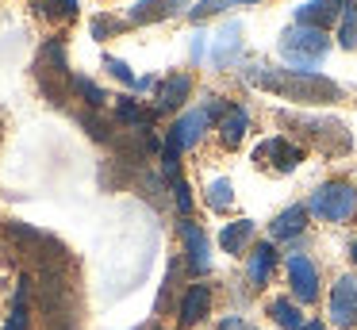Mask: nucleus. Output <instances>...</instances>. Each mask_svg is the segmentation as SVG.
Wrapping results in <instances>:
<instances>
[{"instance_id": "nucleus-21", "label": "nucleus", "mask_w": 357, "mask_h": 330, "mask_svg": "<svg viewBox=\"0 0 357 330\" xmlns=\"http://www.w3.org/2000/svg\"><path fill=\"white\" fill-rule=\"evenodd\" d=\"M338 46L342 50H357V0H349L342 8V20H338Z\"/></svg>"}, {"instance_id": "nucleus-1", "label": "nucleus", "mask_w": 357, "mask_h": 330, "mask_svg": "<svg viewBox=\"0 0 357 330\" xmlns=\"http://www.w3.org/2000/svg\"><path fill=\"white\" fill-rule=\"evenodd\" d=\"M246 81L261 84L265 92L273 96H284V100H296V104H334L342 100V89L323 73H303V69H280V66H265V61H254L246 69Z\"/></svg>"}, {"instance_id": "nucleus-13", "label": "nucleus", "mask_w": 357, "mask_h": 330, "mask_svg": "<svg viewBox=\"0 0 357 330\" xmlns=\"http://www.w3.org/2000/svg\"><path fill=\"white\" fill-rule=\"evenodd\" d=\"M188 96H192V77L188 73H169L162 84H158V107L154 112H173V107H181Z\"/></svg>"}, {"instance_id": "nucleus-6", "label": "nucleus", "mask_w": 357, "mask_h": 330, "mask_svg": "<svg viewBox=\"0 0 357 330\" xmlns=\"http://www.w3.org/2000/svg\"><path fill=\"white\" fill-rule=\"evenodd\" d=\"M288 288H292V299L300 307L319 299V265L307 253H288Z\"/></svg>"}, {"instance_id": "nucleus-27", "label": "nucleus", "mask_w": 357, "mask_h": 330, "mask_svg": "<svg viewBox=\"0 0 357 330\" xmlns=\"http://www.w3.org/2000/svg\"><path fill=\"white\" fill-rule=\"evenodd\" d=\"M169 184H173V204H177V211L188 219V215H192V192H188V184L181 181V177H173Z\"/></svg>"}, {"instance_id": "nucleus-20", "label": "nucleus", "mask_w": 357, "mask_h": 330, "mask_svg": "<svg viewBox=\"0 0 357 330\" xmlns=\"http://www.w3.org/2000/svg\"><path fill=\"white\" fill-rule=\"evenodd\" d=\"M246 127H250V112L246 107H231V112L219 119V138H223V146H238L242 138H246Z\"/></svg>"}, {"instance_id": "nucleus-28", "label": "nucleus", "mask_w": 357, "mask_h": 330, "mask_svg": "<svg viewBox=\"0 0 357 330\" xmlns=\"http://www.w3.org/2000/svg\"><path fill=\"white\" fill-rule=\"evenodd\" d=\"M119 27H123V23L108 20V15H96V20H93V38H108V35H116Z\"/></svg>"}, {"instance_id": "nucleus-24", "label": "nucleus", "mask_w": 357, "mask_h": 330, "mask_svg": "<svg viewBox=\"0 0 357 330\" xmlns=\"http://www.w3.org/2000/svg\"><path fill=\"white\" fill-rule=\"evenodd\" d=\"M208 204L215 207V211H227V207L234 204V188H231V181H223V177H219V181H211V184H208Z\"/></svg>"}, {"instance_id": "nucleus-2", "label": "nucleus", "mask_w": 357, "mask_h": 330, "mask_svg": "<svg viewBox=\"0 0 357 330\" xmlns=\"http://www.w3.org/2000/svg\"><path fill=\"white\" fill-rule=\"evenodd\" d=\"M303 207H307V215H315V219L346 227V223L357 219V184L326 181V184H319V188L311 192V200Z\"/></svg>"}, {"instance_id": "nucleus-5", "label": "nucleus", "mask_w": 357, "mask_h": 330, "mask_svg": "<svg viewBox=\"0 0 357 330\" xmlns=\"http://www.w3.org/2000/svg\"><path fill=\"white\" fill-rule=\"evenodd\" d=\"M326 319L334 330H354L357 327V273H342L331 284V299H326Z\"/></svg>"}, {"instance_id": "nucleus-34", "label": "nucleus", "mask_w": 357, "mask_h": 330, "mask_svg": "<svg viewBox=\"0 0 357 330\" xmlns=\"http://www.w3.org/2000/svg\"><path fill=\"white\" fill-rule=\"evenodd\" d=\"M300 330H326V322H319V319H311V322H303Z\"/></svg>"}, {"instance_id": "nucleus-33", "label": "nucleus", "mask_w": 357, "mask_h": 330, "mask_svg": "<svg viewBox=\"0 0 357 330\" xmlns=\"http://www.w3.org/2000/svg\"><path fill=\"white\" fill-rule=\"evenodd\" d=\"M154 77H139V81H135V92H150V89H154Z\"/></svg>"}, {"instance_id": "nucleus-4", "label": "nucleus", "mask_w": 357, "mask_h": 330, "mask_svg": "<svg viewBox=\"0 0 357 330\" xmlns=\"http://www.w3.org/2000/svg\"><path fill=\"white\" fill-rule=\"evenodd\" d=\"M296 130L307 135V142H315V150H323L326 158H342V153L354 150V138H349L346 123L326 119V115H284Z\"/></svg>"}, {"instance_id": "nucleus-9", "label": "nucleus", "mask_w": 357, "mask_h": 330, "mask_svg": "<svg viewBox=\"0 0 357 330\" xmlns=\"http://www.w3.org/2000/svg\"><path fill=\"white\" fill-rule=\"evenodd\" d=\"M181 242H185V253H188V269L192 273H208L211 269V242H208L200 223L181 219Z\"/></svg>"}, {"instance_id": "nucleus-18", "label": "nucleus", "mask_w": 357, "mask_h": 330, "mask_svg": "<svg viewBox=\"0 0 357 330\" xmlns=\"http://www.w3.org/2000/svg\"><path fill=\"white\" fill-rule=\"evenodd\" d=\"M158 112H142V104L135 96H116V119L123 123V127L131 130H146L150 123H154Z\"/></svg>"}, {"instance_id": "nucleus-12", "label": "nucleus", "mask_w": 357, "mask_h": 330, "mask_svg": "<svg viewBox=\"0 0 357 330\" xmlns=\"http://www.w3.org/2000/svg\"><path fill=\"white\" fill-rule=\"evenodd\" d=\"M273 269H277V246L257 242L254 250H250V261H246V284L250 288H265L269 276H273Z\"/></svg>"}, {"instance_id": "nucleus-29", "label": "nucleus", "mask_w": 357, "mask_h": 330, "mask_svg": "<svg viewBox=\"0 0 357 330\" xmlns=\"http://www.w3.org/2000/svg\"><path fill=\"white\" fill-rule=\"evenodd\" d=\"M188 54H192V61H200L204 54H211V43H208V35H204V31H196V35H192V46H188Z\"/></svg>"}, {"instance_id": "nucleus-15", "label": "nucleus", "mask_w": 357, "mask_h": 330, "mask_svg": "<svg viewBox=\"0 0 357 330\" xmlns=\"http://www.w3.org/2000/svg\"><path fill=\"white\" fill-rule=\"evenodd\" d=\"M208 307H211L208 284H192V288L185 292V299H181V327H196V322L208 315Z\"/></svg>"}, {"instance_id": "nucleus-22", "label": "nucleus", "mask_w": 357, "mask_h": 330, "mask_svg": "<svg viewBox=\"0 0 357 330\" xmlns=\"http://www.w3.org/2000/svg\"><path fill=\"white\" fill-rule=\"evenodd\" d=\"M70 89L77 92V96L85 100V104H89V112H100V107L108 104V92H104L96 81H89V77H73V81H70Z\"/></svg>"}, {"instance_id": "nucleus-35", "label": "nucleus", "mask_w": 357, "mask_h": 330, "mask_svg": "<svg viewBox=\"0 0 357 330\" xmlns=\"http://www.w3.org/2000/svg\"><path fill=\"white\" fill-rule=\"evenodd\" d=\"M349 257H354V265H357V242H354V246H349Z\"/></svg>"}, {"instance_id": "nucleus-3", "label": "nucleus", "mask_w": 357, "mask_h": 330, "mask_svg": "<svg viewBox=\"0 0 357 330\" xmlns=\"http://www.w3.org/2000/svg\"><path fill=\"white\" fill-rule=\"evenodd\" d=\"M331 54V38L326 31L315 27H288L280 35V58L288 61V69H303V73H315V66Z\"/></svg>"}, {"instance_id": "nucleus-10", "label": "nucleus", "mask_w": 357, "mask_h": 330, "mask_svg": "<svg viewBox=\"0 0 357 330\" xmlns=\"http://www.w3.org/2000/svg\"><path fill=\"white\" fill-rule=\"evenodd\" d=\"M238 58H242V23L227 20L223 27H219L215 43H211V61H215L219 69H231Z\"/></svg>"}, {"instance_id": "nucleus-16", "label": "nucleus", "mask_w": 357, "mask_h": 330, "mask_svg": "<svg viewBox=\"0 0 357 330\" xmlns=\"http://www.w3.org/2000/svg\"><path fill=\"white\" fill-rule=\"evenodd\" d=\"M185 8V0H139V4L127 12V20L131 23H154V20H165V15L181 12Z\"/></svg>"}, {"instance_id": "nucleus-7", "label": "nucleus", "mask_w": 357, "mask_h": 330, "mask_svg": "<svg viewBox=\"0 0 357 330\" xmlns=\"http://www.w3.org/2000/svg\"><path fill=\"white\" fill-rule=\"evenodd\" d=\"M254 161H257V165H273L277 173H292V169H300V161H303V146L288 142L284 135L265 138V142H257Z\"/></svg>"}, {"instance_id": "nucleus-26", "label": "nucleus", "mask_w": 357, "mask_h": 330, "mask_svg": "<svg viewBox=\"0 0 357 330\" xmlns=\"http://www.w3.org/2000/svg\"><path fill=\"white\" fill-rule=\"evenodd\" d=\"M104 69H108L116 81H123L127 89H135V81H139V77L131 73V66H127V61H119V58H112V54H104Z\"/></svg>"}, {"instance_id": "nucleus-32", "label": "nucleus", "mask_w": 357, "mask_h": 330, "mask_svg": "<svg viewBox=\"0 0 357 330\" xmlns=\"http://www.w3.org/2000/svg\"><path fill=\"white\" fill-rule=\"evenodd\" d=\"M58 15H77V0H58Z\"/></svg>"}, {"instance_id": "nucleus-8", "label": "nucleus", "mask_w": 357, "mask_h": 330, "mask_svg": "<svg viewBox=\"0 0 357 330\" xmlns=\"http://www.w3.org/2000/svg\"><path fill=\"white\" fill-rule=\"evenodd\" d=\"M349 0H307L303 8H296L292 20L296 27H315V31H331L334 23L342 20V8H346Z\"/></svg>"}, {"instance_id": "nucleus-30", "label": "nucleus", "mask_w": 357, "mask_h": 330, "mask_svg": "<svg viewBox=\"0 0 357 330\" xmlns=\"http://www.w3.org/2000/svg\"><path fill=\"white\" fill-rule=\"evenodd\" d=\"M219 330H257V327H250V322L242 319V315H227V319L219 322Z\"/></svg>"}, {"instance_id": "nucleus-25", "label": "nucleus", "mask_w": 357, "mask_h": 330, "mask_svg": "<svg viewBox=\"0 0 357 330\" xmlns=\"http://www.w3.org/2000/svg\"><path fill=\"white\" fill-rule=\"evenodd\" d=\"M234 4H238V0H200V4L188 8V20L200 23V20H208V15H219V12H227V8H234Z\"/></svg>"}, {"instance_id": "nucleus-14", "label": "nucleus", "mask_w": 357, "mask_h": 330, "mask_svg": "<svg viewBox=\"0 0 357 330\" xmlns=\"http://www.w3.org/2000/svg\"><path fill=\"white\" fill-rule=\"evenodd\" d=\"M303 227H307V207L292 204V207H284V211L269 223V234H273V242H284V238H296Z\"/></svg>"}, {"instance_id": "nucleus-23", "label": "nucleus", "mask_w": 357, "mask_h": 330, "mask_svg": "<svg viewBox=\"0 0 357 330\" xmlns=\"http://www.w3.org/2000/svg\"><path fill=\"white\" fill-rule=\"evenodd\" d=\"M77 123L96 138V142H112V138H116V135H112V123H108V119H100L96 112H77Z\"/></svg>"}, {"instance_id": "nucleus-17", "label": "nucleus", "mask_w": 357, "mask_h": 330, "mask_svg": "<svg viewBox=\"0 0 357 330\" xmlns=\"http://www.w3.org/2000/svg\"><path fill=\"white\" fill-rule=\"evenodd\" d=\"M254 230H257V223H254V219L227 223L223 234H219V246H223V253H242L250 242H254Z\"/></svg>"}, {"instance_id": "nucleus-31", "label": "nucleus", "mask_w": 357, "mask_h": 330, "mask_svg": "<svg viewBox=\"0 0 357 330\" xmlns=\"http://www.w3.org/2000/svg\"><path fill=\"white\" fill-rule=\"evenodd\" d=\"M35 4V12H43V15H58V0H31Z\"/></svg>"}, {"instance_id": "nucleus-11", "label": "nucleus", "mask_w": 357, "mask_h": 330, "mask_svg": "<svg viewBox=\"0 0 357 330\" xmlns=\"http://www.w3.org/2000/svg\"><path fill=\"white\" fill-rule=\"evenodd\" d=\"M211 123H215V119H211V115L204 112V107H192V112H185L177 123H173V130H169V142H177L181 150H192V146L204 138V130H208Z\"/></svg>"}, {"instance_id": "nucleus-19", "label": "nucleus", "mask_w": 357, "mask_h": 330, "mask_svg": "<svg viewBox=\"0 0 357 330\" xmlns=\"http://www.w3.org/2000/svg\"><path fill=\"white\" fill-rule=\"evenodd\" d=\"M269 315H273V322H277L280 330H300L303 327V311H300V303H296L292 296L269 299Z\"/></svg>"}]
</instances>
